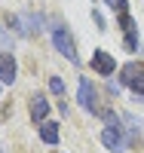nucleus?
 <instances>
[{"label":"nucleus","instance_id":"nucleus-8","mask_svg":"<svg viewBox=\"0 0 144 153\" xmlns=\"http://www.w3.org/2000/svg\"><path fill=\"white\" fill-rule=\"evenodd\" d=\"M40 138L46 144H55L58 141V126L55 123H40Z\"/></svg>","mask_w":144,"mask_h":153},{"label":"nucleus","instance_id":"nucleus-1","mask_svg":"<svg viewBox=\"0 0 144 153\" xmlns=\"http://www.w3.org/2000/svg\"><path fill=\"white\" fill-rule=\"evenodd\" d=\"M52 43H55V49L71 61V65H80V55H77V46H74V37L64 31V28H55V31H52Z\"/></svg>","mask_w":144,"mask_h":153},{"label":"nucleus","instance_id":"nucleus-9","mask_svg":"<svg viewBox=\"0 0 144 153\" xmlns=\"http://www.w3.org/2000/svg\"><path fill=\"white\" fill-rule=\"evenodd\" d=\"M49 89H52L55 95H64V80H61V76H52V80H49Z\"/></svg>","mask_w":144,"mask_h":153},{"label":"nucleus","instance_id":"nucleus-13","mask_svg":"<svg viewBox=\"0 0 144 153\" xmlns=\"http://www.w3.org/2000/svg\"><path fill=\"white\" fill-rule=\"evenodd\" d=\"M0 153H3V150H0Z\"/></svg>","mask_w":144,"mask_h":153},{"label":"nucleus","instance_id":"nucleus-11","mask_svg":"<svg viewBox=\"0 0 144 153\" xmlns=\"http://www.w3.org/2000/svg\"><path fill=\"white\" fill-rule=\"evenodd\" d=\"M126 49H129V52H135V49H138V40H135V31H132V34H126Z\"/></svg>","mask_w":144,"mask_h":153},{"label":"nucleus","instance_id":"nucleus-4","mask_svg":"<svg viewBox=\"0 0 144 153\" xmlns=\"http://www.w3.org/2000/svg\"><path fill=\"white\" fill-rule=\"evenodd\" d=\"M107 123H110V126L101 132V144L107 147V150H123V135H120V126H116V117H113V113L107 117Z\"/></svg>","mask_w":144,"mask_h":153},{"label":"nucleus","instance_id":"nucleus-10","mask_svg":"<svg viewBox=\"0 0 144 153\" xmlns=\"http://www.w3.org/2000/svg\"><path fill=\"white\" fill-rule=\"evenodd\" d=\"M107 6L113 12H120V16H126V0H107Z\"/></svg>","mask_w":144,"mask_h":153},{"label":"nucleus","instance_id":"nucleus-7","mask_svg":"<svg viewBox=\"0 0 144 153\" xmlns=\"http://www.w3.org/2000/svg\"><path fill=\"white\" fill-rule=\"evenodd\" d=\"M46 113H49V104L37 95V98H31V120L34 123H40V120H46Z\"/></svg>","mask_w":144,"mask_h":153},{"label":"nucleus","instance_id":"nucleus-6","mask_svg":"<svg viewBox=\"0 0 144 153\" xmlns=\"http://www.w3.org/2000/svg\"><path fill=\"white\" fill-rule=\"evenodd\" d=\"M92 71H98L101 76H110V74H113V58H110V52L98 49V52L92 55Z\"/></svg>","mask_w":144,"mask_h":153},{"label":"nucleus","instance_id":"nucleus-3","mask_svg":"<svg viewBox=\"0 0 144 153\" xmlns=\"http://www.w3.org/2000/svg\"><path fill=\"white\" fill-rule=\"evenodd\" d=\"M80 104H83V107H86L89 113H95V117H104V120L110 117L107 110H101V107L95 104V89H92V83H89L86 76H83V80H80Z\"/></svg>","mask_w":144,"mask_h":153},{"label":"nucleus","instance_id":"nucleus-5","mask_svg":"<svg viewBox=\"0 0 144 153\" xmlns=\"http://www.w3.org/2000/svg\"><path fill=\"white\" fill-rule=\"evenodd\" d=\"M16 74H19L16 55H9V52H0V83H16Z\"/></svg>","mask_w":144,"mask_h":153},{"label":"nucleus","instance_id":"nucleus-2","mask_svg":"<svg viewBox=\"0 0 144 153\" xmlns=\"http://www.w3.org/2000/svg\"><path fill=\"white\" fill-rule=\"evenodd\" d=\"M120 74H123V76H120L123 86H129L135 95L144 98V65H135V61H132V65H126Z\"/></svg>","mask_w":144,"mask_h":153},{"label":"nucleus","instance_id":"nucleus-12","mask_svg":"<svg viewBox=\"0 0 144 153\" xmlns=\"http://www.w3.org/2000/svg\"><path fill=\"white\" fill-rule=\"evenodd\" d=\"M0 46H3V49H6V46H9V37H6V34H3V28H0Z\"/></svg>","mask_w":144,"mask_h":153}]
</instances>
